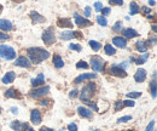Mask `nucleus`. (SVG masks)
I'll return each mask as SVG.
<instances>
[{
    "instance_id": "nucleus-1",
    "label": "nucleus",
    "mask_w": 157,
    "mask_h": 131,
    "mask_svg": "<svg viewBox=\"0 0 157 131\" xmlns=\"http://www.w3.org/2000/svg\"><path fill=\"white\" fill-rule=\"evenodd\" d=\"M27 55L30 58V61L34 64H39L42 61H45L46 58H48L50 54L48 51L41 49V47H29L27 50Z\"/></svg>"
},
{
    "instance_id": "nucleus-2",
    "label": "nucleus",
    "mask_w": 157,
    "mask_h": 131,
    "mask_svg": "<svg viewBox=\"0 0 157 131\" xmlns=\"http://www.w3.org/2000/svg\"><path fill=\"white\" fill-rule=\"evenodd\" d=\"M94 90H96L94 84H92V83L87 84L86 86H83V89H82V91H81L80 100L83 101V102H86V103H87V102H91V98H92V96H93Z\"/></svg>"
},
{
    "instance_id": "nucleus-3",
    "label": "nucleus",
    "mask_w": 157,
    "mask_h": 131,
    "mask_svg": "<svg viewBox=\"0 0 157 131\" xmlns=\"http://www.w3.org/2000/svg\"><path fill=\"white\" fill-rule=\"evenodd\" d=\"M0 55L6 59H13L16 57V51L6 45H0Z\"/></svg>"
},
{
    "instance_id": "nucleus-4",
    "label": "nucleus",
    "mask_w": 157,
    "mask_h": 131,
    "mask_svg": "<svg viewBox=\"0 0 157 131\" xmlns=\"http://www.w3.org/2000/svg\"><path fill=\"white\" fill-rule=\"evenodd\" d=\"M91 67L94 72H101L104 69V61L98 56H94L91 58Z\"/></svg>"
},
{
    "instance_id": "nucleus-5",
    "label": "nucleus",
    "mask_w": 157,
    "mask_h": 131,
    "mask_svg": "<svg viewBox=\"0 0 157 131\" xmlns=\"http://www.w3.org/2000/svg\"><path fill=\"white\" fill-rule=\"evenodd\" d=\"M42 40L46 45H51L56 41V37H55V33H53V29L52 28H48L42 34Z\"/></svg>"
},
{
    "instance_id": "nucleus-6",
    "label": "nucleus",
    "mask_w": 157,
    "mask_h": 131,
    "mask_svg": "<svg viewBox=\"0 0 157 131\" xmlns=\"http://www.w3.org/2000/svg\"><path fill=\"white\" fill-rule=\"evenodd\" d=\"M74 18H75V24L78 26V27H90V26H92V22H91L90 19L80 16L78 14H75V15H74Z\"/></svg>"
},
{
    "instance_id": "nucleus-7",
    "label": "nucleus",
    "mask_w": 157,
    "mask_h": 131,
    "mask_svg": "<svg viewBox=\"0 0 157 131\" xmlns=\"http://www.w3.org/2000/svg\"><path fill=\"white\" fill-rule=\"evenodd\" d=\"M48 91H50L48 86H42V88H39V89H35V90L30 91V96L38 98L40 96H45L46 94H48Z\"/></svg>"
},
{
    "instance_id": "nucleus-8",
    "label": "nucleus",
    "mask_w": 157,
    "mask_h": 131,
    "mask_svg": "<svg viewBox=\"0 0 157 131\" xmlns=\"http://www.w3.org/2000/svg\"><path fill=\"white\" fill-rule=\"evenodd\" d=\"M97 75L93 74V73H86V74H80L78 78H75V80H74V83L75 84H81L82 81H85V80H91V79H94Z\"/></svg>"
},
{
    "instance_id": "nucleus-9",
    "label": "nucleus",
    "mask_w": 157,
    "mask_h": 131,
    "mask_svg": "<svg viewBox=\"0 0 157 131\" xmlns=\"http://www.w3.org/2000/svg\"><path fill=\"white\" fill-rule=\"evenodd\" d=\"M15 66H20V67H24V68H29V67H30V61H29L27 57L21 56L15 61Z\"/></svg>"
},
{
    "instance_id": "nucleus-10",
    "label": "nucleus",
    "mask_w": 157,
    "mask_h": 131,
    "mask_svg": "<svg viewBox=\"0 0 157 131\" xmlns=\"http://www.w3.org/2000/svg\"><path fill=\"white\" fill-rule=\"evenodd\" d=\"M111 73L115 75V76H122V78L127 76L126 71L122 69V67H120V66H117V64H114V66L111 67Z\"/></svg>"
},
{
    "instance_id": "nucleus-11",
    "label": "nucleus",
    "mask_w": 157,
    "mask_h": 131,
    "mask_svg": "<svg viewBox=\"0 0 157 131\" xmlns=\"http://www.w3.org/2000/svg\"><path fill=\"white\" fill-rule=\"evenodd\" d=\"M10 126H11V129L16 131H25L28 129V125L25 123H22V121H12L10 124Z\"/></svg>"
},
{
    "instance_id": "nucleus-12",
    "label": "nucleus",
    "mask_w": 157,
    "mask_h": 131,
    "mask_svg": "<svg viewBox=\"0 0 157 131\" xmlns=\"http://www.w3.org/2000/svg\"><path fill=\"white\" fill-rule=\"evenodd\" d=\"M145 79H146V71L143 69V68H139L137 71V73L134 74V80H136L137 83H141V81H144Z\"/></svg>"
},
{
    "instance_id": "nucleus-13",
    "label": "nucleus",
    "mask_w": 157,
    "mask_h": 131,
    "mask_svg": "<svg viewBox=\"0 0 157 131\" xmlns=\"http://www.w3.org/2000/svg\"><path fill=\"white\" fill-rule=\"evenodd\" d=\"M30 120H32V123L33 124H35V125H38L41 123V114L38 109H34V111H32L30 113Z\"/></svg>"
},
{
    "instance_id": "nucleus-14",
    "label": "nucleus",
    "mask_w": 157,
    "mask_h": 131,
    "mask_svg": "<svg viewBox=\"0 0 157 131\" xmlns=\"http://www.w3.org/2000/svg\"><path fill=\"white\" fill-rule=\"evenodd\" d=\"M81 34L78 32H63L60 34V38L64 39V40H69V39H73V38H80Z\"/></svg>"
},
{
    "instance_id": "nucleus-15",
    "label": "nucleus",
    "mask_w": 157,
    "mask_h": 131,
    "mask_svg": "<svg viewBox=\"0 0 157 131\" xmlns=\"http://www.w3.org/2000/svg\"><path fill=\"white\" fill-rule=\"evenodd\" d=\"M113 43H114V45H116L118 47H121V49H124L126 46H127V41H126V39L122 37H115L113 39Z\"/></svg>"
},
{
    "instance_id": "nucleus-16",
    "label": "nucleus",
    "mask_w": 157,
    "mask_h": 131,
    "mask_svg": "<svg viewBox=\"0 0 157 131\" xmlns=\"http://www.w3.org/2000/svg\"><path fill=\"white\" fill-rule=\"evenodd\" d=\"M0 29L5 32H10L12 29V23L7 19H0Z\"/></svg>"
},
{
    "instance_id": "nucleus-17",
    "label": "nucleus",
    "mask_w": 157,
    "mask_h": 131,
    "mask_svg": "<svg viewBox=\"0 0 157 131\" xmlns=\"http://www.w3.org/2000/svg\"><path fill=\"white\" fill-rule=\"evenodd\" d=\"M15 78H16V74L13 72H9V73H6V74L2 76L1 80H2L4 84H11L15 80Z\"/></svg>"
},
{
    "instance_id": "nucleus-18",
    "label": "nucleus",
    "mask_w": 157,
    "mask_h": 131,
    "mask_svg": "<svg viewBox=\"0 0 157 131\" xmlns=\"http://www.w3.org/2000/svg\"><path fill=\"white\" fill-rule=\"evenodd\" d=\"M78 114H80L81 117H83V118H87V119L92 118V115H93V113L91 112L90 109L85 108V107H78Z\"/></svg>"
},
{
    "instance_id": "nucleus-19",
    "label": "nucleus",
    "mask_w": 157,
    "mask_h": 131,
    "mask_svg": "<svg viewBox=\"0 0 157 131\" xmlns=\"http://www.w3.org/2000/svg\"><path fill=\"white\" fill-rule=\"evenodd\" d=\"M57 26L58 27H67V28H71L73 23L69 18H59L57 21Z\"/></svg>"
},
{
    "instance_id": "nucleus-20",
    "label": "nucleus",
    "mask_w": 157,
    "mask_h": 131,
    "mask_svg": "<svg viewBox=\"0 0 157 131\" xmlns=\"http://www.w3.org/2000/svg\"><path fill=\"white\" fill-rule=\"evenodd\" d=\"M123 35L126 38H137L139 34H138L137 31H134V29H132V28H126V29L123 31Z\"/></svg>"
},
{
    "instance_id": "nucleus-21",
    "label": "nucleus",
    "mask_w": 157,
    "mask_h": 131,
    "mask_svg": "<svg viewBox=\"0 0 157 131\" xmlns=\"http://www.w3.org/2000/svg\"><path fill=\"white\" fill-rule=\"evenodd\" d=\"M30 18L33 19L35 23H42V22L45 21V18H44L40 14L35 12V11H32V12H30Z\"/></svg>"
},
{
    "instance_id": "nucleus-22",
    "label": "nucleus",
    "mask_w": 157,
    "mask_h": 131,
    "mask_svg": "<svg viewBox=\"0 0 157 131\" xmlns=\"http://www.w3.org/2000/svg\"><path fill=\"white\" fill-rule=\"evenodd\" d=\"M42 84H45V76H44V74H39L38 78L32 80V85L33 86H39V85H42Z\"/></svg>"
},
{
    "instance_id": "nucleus-23",
    "label": "nucleus",
    "mask_w": 157,
    "mask_h": 131,
    "mask_svg": "<svg viewBox=\"0 0 157 131\" xmlns=\"http://www.w3.org/2000/svg\"><path fill=\"white\" fill-rule=\"evenodd\" d=\"M53 64H55L56 68H62V67L64 66V61L62 59V57L60 56L56 55V56L53 57Z\"/></svg>"
},
{
    "instance_id": "nucleus-24",
    "label": "nucleus",
    "mask_w": 157,
    "mask_h": 131,
    "mask_svg": "<svg viewBox=\"0 0 157 131\" xmlns=\"http://www.w3.org/2000/svg\"><path fill=\"white\" fill-rule=\"evenodd\" d=\"M104 51H105V54L109 55V56H113V55L116 54V50H115V49L113 47V45H110V44H106V45L104 46Z\"/></svg>"
},
{
    "instance_id": "nucleus-25",
    "label": "nucleus",
    "mask_w": 157,
    "mask_h": 131,
    "mask_svg": "<svg viewBox=\"0 0 157 131\" xmlns=\"http://www.w3.org/2000/svg\"><path fill=\"white\" fill-rule=\"evenodd\" d=\"M137 50L139 51V52H143V54H145V52H146L147 46H146L145 41H138L137 43Z\"/></svg>"
},
{
    "instance_id": "nucleus-26",
    "label": "nucleus",
    "mask_w": 157,
    "mask_h": 131,
    "mask_svg": "<svg viewBox=\"0 0 157 131\" xmlns=\"http://www.w3.org/2000/svg\"><path fill=\"white\" fill-rule=\"evenodd\" d=\"M129 6H131V7H129V12H131L132 16H133V15H137L138 12L140 11V9H139V6L137 5V2H131Z\"/></svg>"
},
{
    "instance_id": "nucleus-27",
    "label": "nucleus",
    "mask_w": 157,
    "mask_h": 131,
    "mask_svg": "<svg viewBox=\"0 0 157 131\" xmlns=\"http://www.w3.org/2000/svg\"><path fill=\"white\" fill-rule=\"evenodd\" d=\"M90 46L94 50V51H99L101 49V44L96 41V40H90Z\"/></svg>"
},
{
    "instance_id": "nucleus-28",
    "label": "nucleus",
    "mask_w": 157,
    "mask_h": 131,
    "mask_svg": "<svg viewBox=\"0 0 157 131\" xmlns=\"http://www.w3.org/2000/svg\"><path fill=\"white\" fill-rule=\"evenodd\" d=\"M147 58H149V54H147V52H145L143 56L140 55V57L137 58V59L134 58V61H136V63H137V64H143L144 62H146V59H147Z\"/></svg>"
},
{
    "instance_id": "nucleus-29",
    "label": "nucleus",
    "mask_w": 157,
    "mask_h": 131,
    "mask_svg": "<svg viewBox=\"0 0 157 131\" xmlns=\"http://www.w3.org/2000/svg\"><path fill=\"white\" fill-rule=\"evenodd\" d=\"M150 89H151V95L154 98H156V95H157V88H156V80L154 79V81L150 84Z\"/></svg>"
},
{
    "instance_id": "nucleus-30",
    "label": "nucleus",
    "mask_w": 157,
    "mask_h": 131,
    "mask_svg": "<svg viewBox=\"0 0 157 131\" xmlns=\"http://www.w3.org/2000/svg\"><path fill=\"white\" fill-rule=\"evenodd\" d=\"M5 96H6V97H10V98H16V97H17L16 91H15L13 89H9V90L5 92Z\"/></svg>"
},
{
    "instance_id": "nucleus-31",
    "label": "nucleus",
    "mask_w": 157,
    "mask_h": 131,
    "mask_svg": "<svg viewBox=\"0 0 157 131\" xmlns=\"http://www.w3.org/2000/svg\"><path fill=\"white\" fill-rule=\"evenodd\" d=\"M97 22L99 23V26H103V27H105L108 24V21L104 16H97Z\"/></svg>"
},
{
    "instance_id": "nucleus-32",
    "label": "nucleus",
    "mask_w": 157,
    "mask_h": 131,
    "mask_svg": "<svg viewBox=\"0 0 157 131\" xmlns=\"http://www.w3.org/2000/svg\"><path fill=\"white\" fill-rule=\"evenodd\" d=\"M76 68H83V69H87L88 68V63L87 62H85V61H78V64H76Z\"/></svg>"
},
{
    "instance_id": "nucleus-33",
    "label": "nucleus",
    "mask_w": 157,
    "mask_h": 131,
    "mask_svg": "<svg viewBox=\"0 0 157 131\" xmlns=\"http://www.w3.org/2000/svg\"><path fill=\"white\" fill-rule=\"evenodd\" d=\"M122 104H123V106H126V107H134L136 102H134L133 100H132V101H131V100H126V101H123V102H122Z\"/></svg>"
},
{
    "instance_id": "nucleus-34",
    "label": "nucleus",
    "mask_w": 157,
    "mask_h": 131,
    "mask_svg": "<svg viewBox=\"0 0 157 131\" xmlns=\"http://www.w3.org/2000/svg\"><path fill=\"white\" fill-rule=\"evenodd\" d=\"M140 96H141V92H138V91L127 94V97H128V98H138V97H140Z\"/></svg>"
},
{
    "instance_id": "nucleus-35",
    "label": "nucleus",
    "mask_w": 157,
    "mask_h": 131,
    "mask_svg": "<svg viewBox=\"0 0 157 131\" xmlns=\"http://www.w3.org/2000/svg\"><path fill=\"white\" fill-rule=\"evenodd\" d=\"M69 49H70V50H75V51H78V52L81 51V46H80L78 44H70V45H69Z\"/></svg>"
},
{
    "instance_id": "nucleus-36",
    "label": "nucleus",
    "mask_w": 157,
    "mask_h": 131,
    "mask_svg": "<svg viewBox=\"0 0 157 131\" xmlns=\"http://www.w3.org/2000/svg\"><path fill=\"white\" fill-rule=\"evenodd\" d=\"M101 9H103V4L100 2V1H96L94 2V10L99 12V11H101Z\"/></svg>"
},
{
    "instance_id": "nucleus-37",
    "label": "nucleus",
    "mask_w": 157,
    "mask_h": 131,
    "mask_svg": "<svg viewBox=\"0 0 157 131\" xmlns=\"http://www.w3.org/2000/svg\"><path fill=\"white\" fill-rule=\"evenodd\" d=\"M121 24H122V23H121L120 21L116 22V24L114 26V28H113V29H114L115 32H121V31H122V26H121Z\"/></svg>"
},
{
    "instance_id": "nucleus-38",
    "label": "nucleus",
    "mask_w": 157,
    "mask_h": 131,
    "mask_svg": "<svg viewBox=\"0 0 157 131\" xmlns=\"http://www.w3.org/2000/svg\"><path fill=\"white\" fill-rule=\"evenodd\" d=\"M110 11H111L110 7H103V9H101V14H103V15H101V16H108V15L110 14Z\"/></svg>"
},
{
    "instance_id": "nucleus-39",
    "label": "nucleus",
    "mask_w": 157,
    "mask_h": 131,
    "mask_svg": "<svg viewBox=\"0 0 157 131\" xmlns=\"http://www.w3.org/2000/svg\"><path fill=\"white\" fill-rule=\"evenodd\" d=\"M109 2L113 5H118V6L123 5V0H109Z\"/></svg>"
},
{
    "instance_id": "nucleus-40",
    "label": "nucleus",
    "mask_w": 157,
    "mask_h": 131,
    "mask_svg": "<svg viewBox=\"0 0 157 131\" xmlns=\"http://www.w3.org/2000/svg\"><path fill=\"white\" fill-rule=\"evenodd\" d=\"M132 119V117H129V115H127V117H123V118H120L117 120V123H124V121H129Z\"/></svg>"
},
{
    "instance_id": "nucleus-41",
    "label": "nucleus",
    "mask_w": 157,
    "mask_h": 131,
    "mask_svg": "<svg viewBox=\"0 0 157 131\" xmlns=\"http://www.w3.org/2000/svg\"><path fill=\"white\" fill-rule=\"evenodd\" d=\"M68 130L69 131H78V126H76V124H69V125H68Z\"/></svg>"
},
{
    "instance_id": "nucleus-42",
    "label": "nucleus",
    "mask_w": 157,
    "mask_h": 131,
    "mask_svg": "<svg viewBox=\"0 0 157 131\" xmlns=\"http://www.w3.org/2000/svg\"><path fill=\"white\" fill-rule=\"evenodd\" d=\"M76 96H78V90H76V89H74V90L70 91V94H69V97H70V98H74V97H76Z\"/></svg>"
},
{
    "instance_id": "nucleus-43",
    "label": "nucleus",
    "mask_w": 157,
    "mask_h": 131,
    "mask_svg": "<svg viewBox=\"0 0 157 131\" xmlns=\"http://www.w3.org/2000/svg\"><path fill=\"white\" fill-rule=\"evenodd\" d=\"M154 125H155V121L152 120V121H151V123H150V124H149V125L146 126L145 131H151V130H152V128H154Z\"/></svg>"
},
{
    "instance_id": "nucleus-44",
    "label": "nucleus",
    "mask_w": 157,
    "mask_h": 131,
    "mask_svg": "<svg viewBox=\"0 0 157 131\" xmlns=\"http://www.w3.org/2000/svg\"><path fill=\"white\" fill-rule=\"evenodd\" d=\"M7 39H9V35H6V34H4V33H1V32H0V41L7 40Z\"/></svg>"
},
{
    "instance_id": "nucleus-45",
    "label": "nucleus",
    "mask_w": 157,
    "mask_h": 131,
    "mask_svg": "<svg viewBox=\"0 0 157 131\" xmlns=\"http://www.w3.org/2000/svg\"><path fill=\"white\" fill-rule=\"evenodd\" d=\"M90 15H91V7L86 6L85 7V16H90Z\"/></svg>"
},
{
    "instance_id": "nucleus-46",
    "label": "nucleus",
    "mask_w": 157,
    "mask_h": 131,
    "mask_svg": "<svg viewBox=\"0 0 157 131\" xmlns=\"http://www.w3.org/2000/svg\"><path fill=\"white\" fill-rule=\"evenodd\" d=\"M122 107H123L122 102H116V103H115V111H118V109L122 108Z\"/></svg>"
},
{
    "instance_id": "nucleus-47",
    "label": "nucleus",
    "mask_w": 157,
    "mask_h": 131,
    "mask_svg": "<svg viewBox=\"0 0 157 131\" xmlns=\"http://www.w3.org/2000/svg\"><path fill=\"white\" fill-rule=\"evenodd\" d=\"M87 104H88L90 107H92V108H93L94 111H98V107H97V106H96L94 103H92V102H87Z\"/></svg>"
},
{
    "instance_id": "nucleus-48",
    "label": "nucleus",
    "mask_w": 157,
    "mask_h": 131,
    "mask_svg": "<svg viewBox=\"0 0 157 131\" xmlns=\"http://www.w3.org/2000/svg\"><path fill=\"white\" fill-rule=\"evenodd\" d=\"M48 103H50V102H48L47 100H45V101H41V102H40V104H41V106H44V107H45V106H47Z\"/></svg>"
},
{
    "instance_id": "nucleus-49",
    "label": "nucleus",
    "mask_w": 157,
    "mask_h": 131,
    "mask_svg": "<svg viewBox=\"0 0 157 131\" xmlns=\"http://www.w3.org/2000/svg\"><path fill=\"white\" fill-rule=\"evenodd\" d=\"M143 10H144V12H145V14H146V15H147V16H149V15H150V9H149V7H144V9H143Z\"/></svg>"
},
{
    "instance_id": "nucleus-50",
    "label": "nucleus",
    "mask_w": 157,
    "mask_h": 131,
    "mask_svg": "<svg viewBox=\"0 0 157 131\" xmlns=\"http://www.w3.org/2000/svg\"><path fill=\"white\" fill-rule=\"evenodd\" d=\"M40 131H55V130H52V129H50V128H41Z\"/></svg>"
},
{
    "instance_id": "nucleus-51",
    "label": "nucleus",
    "mask_w": 157,
    "mask_h": 131,
    "mask_svg": "<svg viewBox=\"0 0 157 131\" xmlns=\"http://www.w3.org/2000/svg\"><path fill=\"white\" fill-rule=\"evenodd\" d=\"M11 112L13 113V114H17V113H18V109L15 108V107H12V108H11Z\"/></svg>"
},
{
    "instance_id": "nucleus-52",
    "label": "nucleus",
    "mask_w": 157,
    "mask_h": 131,
    "mask_svg": "<svg viewBox=\"0 0 157 131\" xmlns=\"http://www.w3.org/2000/svg\"><path fill=\"white\" fill-rule=\"evenodd\" d=\"M152 43H154V44L156 43V37H154V39H152ZM145 44H151V40H149V41H147V43H145Z\"/></svg>"
},
{
    "instance_id": "nucleus-53",
    "label": "nucleus",
    "mask_w": 157,
    "mask_h": 131,
    "mask_svg": "<svg viewBox=\"0 0 157 131\" xmlns=\"http://www.w3.org/2000/svg\"><path fill=\"white\" fill-rule=\"evenodd\" d=\"M149 4H150V5H155L156 2H155V0H149Z\"/></svg>"
},
{
    "instance_id": "nucleus-54",
    "label": "nucleus",
    "mask_w": 157,
    "mask_h": 131,
    "mask_svg": "<svg viewBox=\"0 0 157 131\" xmlns=\"http://www.w3.org/2000/svg\"><path fill=\"white\" fill-rule=\"evenodd\" d=\"M27 130H28V131H34V130H33V129H32V128H28Z\"/></svg>"
},
{
    "instance_id": "nucleus-55",
    "label": "nucleus",
    "mask_w": 157,
    "mask_h": 131,
    "mask_svg": "<svg viewBox=\"0 0 157 131\" xmlns=\"http://www.w3.org/2000/svg\"><path fill=\"white\" fill-rule=\"evenodd\" d=\"M1 10H2V6H1V5H0V12H1Z\"/></svg>"
},
{
    "instance_id": "nucleus-56",
    "label": "nucleus",
    "mask_w": 157,
    "mask_h": 131,
    "mask_svg": "<svg viewBox=\"0 0 157 131\" xmlns=\"http://www.w3.org/2000/svg\"><path fill=\"white\" fill-rule=\"evenodd\" d=\"M59 131H64V130H59Z\"/></svg>"
},
{
    "instance_id": "nucleus-57",
    "label": "nucleus",
    "mask_w": 157,
    "mask_h": 131,
    "mask_svg": "<svg viewBox=\"0 0 157 131\" xmlns=\"http://www.w3.org/2000/svg\"><path fill=\"white\" fill-rule=\"evenodd\" d=\"M0 113H1V109H0Z\"/></svg>"
},
{
    "instance_id": "nucleus-58",
    "label": "nucleus",
    "mask_w": 157,
    "mask_h": 131,
    "mask_svg": "<svg viewBox=\"0 0 157 131\" xmlns=\"http://www.w3.org/2000/svg\"><path fill=\"white\" fill-rule=\"evenodd\" d=\"M128 131H132V130H128Z\"/></svg>"
},
{
    "instance_id": "nucleus-59",
    "label": "nucleus",
    "mask_w": 157,
    "mask_h": 131,
    "mask_svg": "<svg viewBox=\"0 0 157 131\" xmlns=\"http://www.w3.org/2000/svg\"><path fill=\"white\" fill-rule=\"evenodd\" d=\"M151 131H155V130H151Z\"/></svg>"
}]
</instances>
